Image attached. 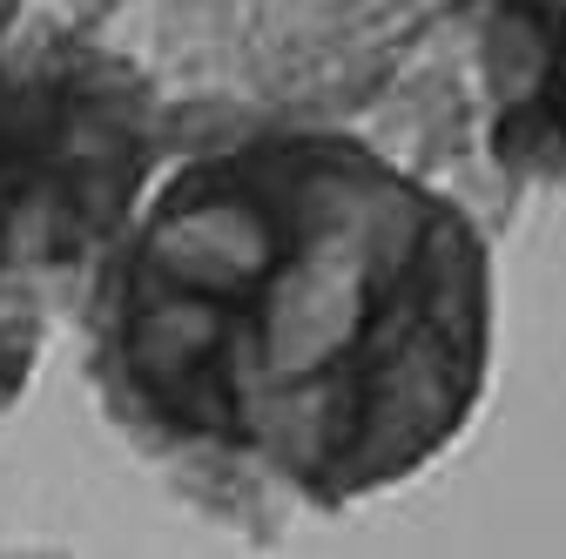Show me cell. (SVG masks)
<instances>
[{
  "mask_svg": "<svg viewBox=\"0 0 566 559\" xmlns=\"http://www.w3.org/2000/svg\"><path fill=\"white\" fill-rule=\"evenodd\" d=\"M108 432L243 539L432 472L492 384V223L358 128L163 169L67 317Z\"/></svg>",
  "mask_w": 566,
  "mask_h": 559,
  "instance_id": "cell-1",
  "label": "cell"
},
{
  "mask_svg": "<svg viewBox=\"0 0 566 559\" xmlns=\"http://www.w3.org/2000/svg\"><path fill=\"white\" fill-rule=\"evenodd\" d=\"M169 162L176 115L142 48L82 14L0 34V284L75 317Z\"/></svg>",
  "mask_w": 566,
  "mask_h": 559,
  "instance_id": "cell-2",
  "label": "cell"
},
{
  "mask_svg": "<svg viewBox=\"0 0 566 559\" xmlns=\"http://www.w3.org/2000/svg\"><path fill=\"white\" fill-rule=\"evenodd\" d=\"M465 54L479 156L513 202L566 196V0H446Z\"/></svg>",
  "mask_w": 566,
  "mask_h": 559,
  "instance_id": "cell-3",
  "label": "cell"
},
{
  "mask_svg": "<svg viewBox=\"0 0 566 559\" xmlns=\"http://www.w3.org/2000/svg\"><path fill=\"white\" fill-rule=\"evenodd\" d=\"M54 324H61V317H54L34 291L0 284V418L28 398V384H34L41 358H48V330H54Z\"/></svg>",
  "mask_w": 566,
  "mask_h": 559,
  "instance_id": "cell-4",
  "label": "cell"
},
{
  "mask_svg": "<svg viewBox=\"0 0 566 559\" xmlns=\"http://www.w3.org/2000/svg\"><path fill=\"white\" fill-rule=\"evenodd\" d=\"M21 14H28V0H0V34H8V28H14Z\"/></svg>",
  "mask_w": 566,
  "mask_h": 559,
  "instance_id": "cell-5",
  "label": "cell"
}]
</instances>
